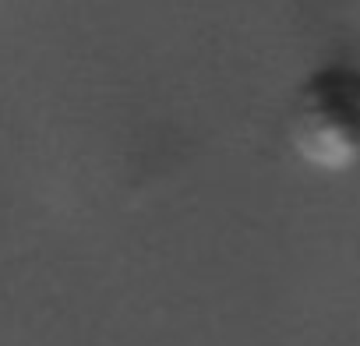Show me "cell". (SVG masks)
Returning a JSON list of instances; mask_svg holds the SVG:
<instances>
[{
	"mask_svg": "<svg viewBox=\"0 0 360 346\" xmlns=\"http://www.w3.org/2000/svg\"><path fill=\"white\" fill-rule=\"evenodd\" d=\"M290 134L318 169L339 173L360 162V75L342 68L318 71L293 103Z\"/></svg>",
	"mask_w": 360,
	"mask_h": 346,
	"instance_id": "1",
	"label": "cell"
}]
</instances>
